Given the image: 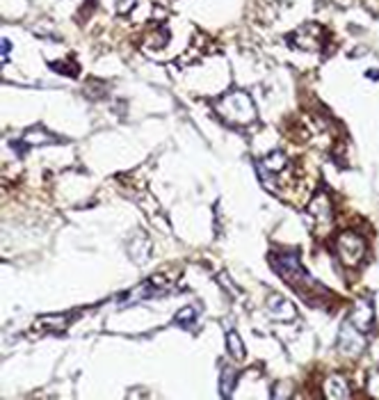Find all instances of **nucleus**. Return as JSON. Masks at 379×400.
<instances>
[{"label":"nucleus","instance_id":"obj_1","mask_svg":"<svg viewBox=\"0 0 379 400\" xmlns=\"http://www.w3.org/2000/svg\"><path fill=\"white\" fill-rule=\"evenodd\" d=\"M270 266L309 304H316V298H313V295H318V298H327L329 295V288L322 286L318 279H313L309 272L302 268L297 254H270Z\"/></svg>","mask_w":379,"mask_h":400},{"label":"nucleus","instance_id":"obj_2","mask_svg":"<svg viewBox=\"0 0 379 400\" xmlns=\"http://www.w3.org/2000/svg\"><path fill=\"white\" fill-rule=\"evenodd\" d=\"M215 112L231 126H249L256 122V106L252 96L243 90H231L217 99Z\"/></svg>","mask_w":379,"mask_h":400},{"label":"nucleus","instance_id":"obj_3","mask_svg":"<svg viewBox=\"0 0 379 400\" xmlns=\"http://www.w3.org/2000/svg\"><path fill=\"white\" fill-rule=\"evenodd\" d=\"M336 250L345 266L354 268V266H359L361 259H364L366 243H364V238L359 234H354V231H343V234L336 238Z\"/></svg>","mask_w":379,"mask_h":400},{"label":"nucleus","instance_id":"obj_4","mask_svg":"<svg viewBox=\"0 0 379 400\" xmlns=\"http://www.w3.org/2000/svg\"><path fill=\"white\" fill-rule=\"evenodd\" d=\"M338 346H341V352L348 357H357L364 352V336H361L359 330H354L352 327V320H348L343 327H341V336H338Z\"/></svg>","mask_w":379,"mask_h":400},{"label":"nucleus","instance_id":"obj_5","mask_svg":"<svg viewBox=\"0 0 379 400\" xmlns=\"http://www.w3.org/2000/svg\"><path fill=\"white\" fill-rule=\"evenodd\" d=\"M268 309H270V316L274 320H293L297 314H295V307L293 302L288 298H284L281 293H272L268 298Z\"/></svg>","mask_w":379,"mask_h":400},{"label":"nucleus","instance_id":"obj_6","mask_svg":"<svg viewBox=\"0 0 379 400\" xmlns=\"http://www.w3.org/2000/svg\"><path fill=\"white\" fill-rule=\"evenodd\" d=\"M309 213L316 218L318 224H332L334 211H332V202H329V197L322 195V192L313 197V202L309 204Z\"/></svg>","mask_w":379,"mask_h":400},{"label":"nucleus","instance_id":"obj_7","mask_svg":"<svg viewBox=\"0 0 379 400\" xmlns=\"http://www.w3.org/2000/svg\"><path fill=\"white\" fill-rule=\"evenodd\" d=\"M325 396L338 400V398H350L352 391L348 389V382H345L341 375H332L327 382H325Z\"/></svg>","mask_w":379,"mask_h":400},{"label":"nucleus","instance_id":"obj_8","mask_svg":"<svg viewBox=\"0 0 379 400\" xmlns=\"http://www.w3.org/2000/svg\"><path fill=\"white\" fill-rule=\"evenodd\" d=\"M23 142L30 144V147H39V144L55 142V138H53L51 133H46L42 126H35V128H30V131L26 133V138H23Z\"/></svg>","mask_w":379,"mask_h":400},{"label":"nucleus","instance_id":"obj_9","mask_svg":"<svg viewBox=\"0 0 379 400\" xmlns=\"http://www.w3.org/2000/svg\"><path fill=\"white\" fill-rule=\"evenodd\" d=\"M236 380H238L236 366H222L220 384H222V396H224V398H229V396H231V387H236Z\"/></svg>","mask_w":379,"mask_h":400},{"label":"nucleus","instance_id":"obj_10","mask_svg":"<svg viewBox=\"0 0 379 400\" xmlns=\"http://www.w3.org/2000/svg\"><path fill=\"white\" fill-rule=\"evenodd\" d=\"M227 346H229V352L233 355V359H243L245 357V348H243V341H240L238 332H229L227 334Z\"/></svg>","mask_w":379,"mask_h":400},{"label":"nucleus","instance_id":"obj_11","mask_svg":"<svg viewBox=\"0 0 379 400\" xmlns=\"http://www.w3.org/2000/svg\"><path fill=\"white\" fill-rule=\"evenodd\" d=\"M197 318V311H195V307H185V309H181L179 314H176V318H174V323L176 325H183V327H192V320Z\"/></svg>","mask_w":379,"mask_h":400},{"label":"nucleus","instance_id":"obj_12","mask_svg":"<svg viewBox=\"0 0 379 400\" xmlns=\"http://www.w3.org/2000/svg\"><path fill=\"white\" fill-rule=\"evenodd\" d=\"M51 67H53L55 71H62L64 76H76V71H78L76 64H69V62H53Z\"/></svg>","mask_w":379,"mask_h":400},{"label":"nucleus","instance_id":"obj_13","mask_svg":"<svg viewBox=\"0 0 379 400\" xmlns=\"http://www.w3.org/2000/svg\"><path fill=\"white\" fill-rule=\"evenodd\" d=\"M115 3H117V12L119 14H131L137 0H115Z\"/></svg>","mask_w":379,"mask_h":400},{"label":"nucleus","instance_id":"obj_14","mask_svg":"<svg viewBox=\"0 0 379 400\" xmlns=\"http://www.w3.org/2000/svg\"><path fill=\"white\" fill-rule=\"evenodd\" d=\"M7 53H10V42L7 39H3V60L7 62Z\"/></svg>","mask_w":379,"mask_h":400}]
</instances>
